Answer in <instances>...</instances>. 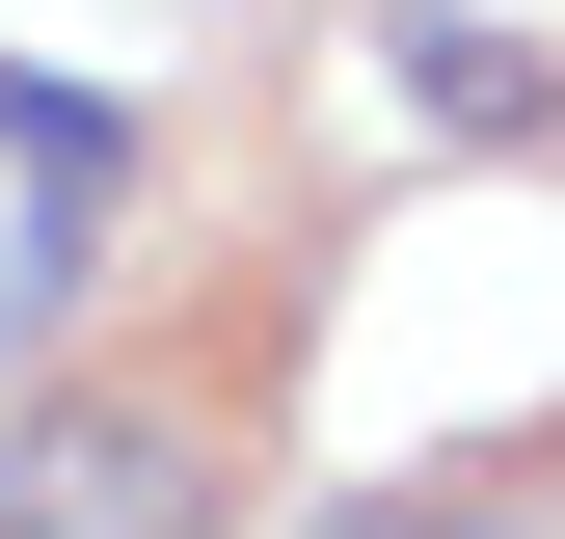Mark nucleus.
<instances>
[{
  "label": "nucleus",
  "mask_w": 565,
  "mask_h": 539,
  "mask_svg": "<svg viewBox=\"0 0 565 539\" xmlns=\"http://www.w3.org/2000/svg\"><path fill=\"white\" fill-rule=\"evenodd\" d=\"M216 512H243L216 351H108L54 404H0V539H216Z\"/></svg>",
  "instance_id": "1"
},
{
  "label": "nucleus",
  "mask_w": 565,
  "mask_h": 539,
  "mask_svg": "<svg viewBox=\"0 0 565 539\" xmlns=\"http://www.w3.org/2000/svg\"><path fill=\"white\" fill-rule=\"evenodd\" d=\"M377 135L512 162V135H565V82H539V28H512V0H377Z\"/></svg>",
  "instance_id": "2"
},
{
  "label": "nucleus",
  "mask_w": 565,
  "mask_h": 539,
  "mask_svg": "<svg viewBox=\"0 0 565 539\" xmlns=\"http://www.w3.org/2000/svg\"><path fill=\"white\" fill-rule=\"evenodd\" d=\"M323 539H565V512H512V486H350Z\"/></svg>",
  "instance_id": "3"
},
{
  "label": "nucleus",
  "mask_w": 565,
  "mask_h": 539,
  "mask_svg": "<svg viewBox=\"0 0 565 539\" xmlns=\"http://www.w3.org/2000/svg\"><path fill=\"white\" fill-rule=\"evenodd\" d=\"M0 82H28V54H0Z\"/></svg>",
  "instance_id": "4"
}]
</instances>
